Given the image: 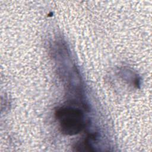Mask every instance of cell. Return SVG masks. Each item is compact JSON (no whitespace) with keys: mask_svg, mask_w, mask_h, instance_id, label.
Masks as SVG:
<instances>
[{"mask_svg":"<svg viewBox=\"0 0 152 152\" xmlns=\"http://www.w3.org/2000/svg\"><path fill=\"white\" fill-rule=\"evenodd\" d=\"M61 132L66 135H74L80 133L85 126L83 112L72 107H61L55 112Z\"/></svg>","mask_w":152,"mask_h":152,"instance_id":"6da1fadb","label":"cell"}]
</instances>
